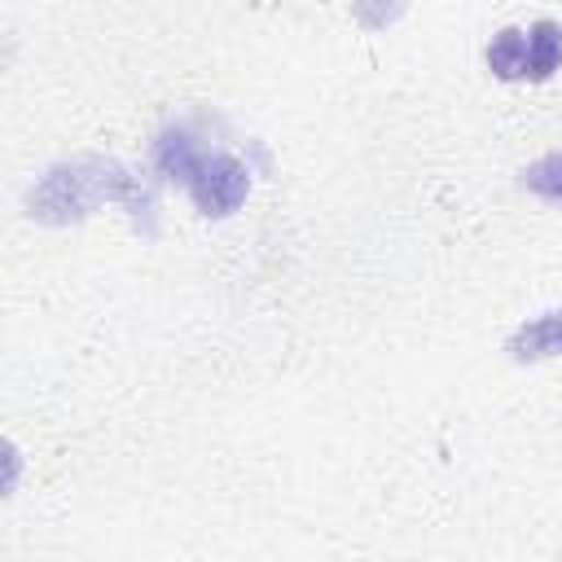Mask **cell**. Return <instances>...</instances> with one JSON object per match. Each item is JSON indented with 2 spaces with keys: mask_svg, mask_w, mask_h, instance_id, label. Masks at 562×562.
<instances>
[{
  "mask_svg": "<svg viewBox=\"0 0 562 562\" xmlns=\"http://www.w3.org/2000/svg\"><path fill=\"white\" fill-rule=\"evenodd\" d=\"M509 356H514V360L562 356V312H540L536 321L518 325V329L509 334Z\"/></svg>",
  "mask_w": 562,
  "mask_h": 562,
  "instance_id": "obj_4",
  "label": "cell"
},
{
  "mask_svg": "<svg viewBox=\"0 0 562 562\" xmlns=\"http://www.w3.org/2000/svg\"><path fill=\"white\" fill-rule=\"evenodd\" d=\"M246 193H250V171L233 154H211L202 171L189 180V198L202 215H228L246 202Z\"/></svg>",
  "mask_w": 562,
  "mask_h": 562,
  "instance_id": "obj_2",
  "label": "cell"
},
{
  "mask_svg": "<svg viewBox=\"0 0 562 562\" xmlns=\"http://www.w3.org/2000/svg\"><path fill=\"white\" fill-rule=\"evenodd\" d=\"M522 184L549 202H562V154H544L522 171Z\"/></svg>",
  "mask_w": 562,
  "mask_h": 562,
  "instance_id": "obj_7",
  "label": "cell"
},
{
  "mask_svg": "<svg viewBox=\"0 0 562 562\" xmlns=\"http://www.w3.org/2000/svg\"><path fill=\"white\" fill-rule=\"evenodd\" d=\"M487 70L496 79H522L527 75V31H518V26L496 31L487 44Z\"/></svg>",
  "mask_w": 562,
  "mask_h": 562,
  "instance_id": "obj_6",
  "label": "cell"
},
{
  "mask_svg": "<svg viewBox=\"0 0 562 562\" xmlns=\"http://www.w3.org/2000/svg\"><path fill=\"white\" fill-rule=\"evenodd\" d=\"M558 66H562V26L544 18L527 31V79H549Z\"/></svg>",
  "mask_w": 562,
  "mask_h": 562,
  "instance_id": "obj_5",
  "label": "cell"
},
{
  "mask_svg": "<svg viewBox=\"0 0 562 562\" xmlns=\"http://www.w3.org/2000/svg\"><path fill=\"white\" fill-rule=\"evenodd\" d=\"M206 158H211V154L202 149V140H198L189 127H167V132L154 140V167H158L167 180L184 184V189H189V180L202 171Z\"/></svg>",
  "mask_w": 562,
  "mask_h": 562,
  "instance_id": "obj_3",
  "label": "cell"
},
{
  "mask_svg": "<svg viewBox=\"0 0 562 562\" xmlns=\"http://www.w3.org/2000/svg\"><path fill=\"white\" fill-rule=\"evenodd\" d=\"M101 198H127L136 211L149 206V193H136L127 171H119L114 162H75V167L48 171L31 206L44 220H66V215H88V206H97Z\"/></svg>",
  "mask_w": 562,
  "mask_h": 562,
  "instance_id": "obj_1",
  "label": "cell"
}]
</instances>
